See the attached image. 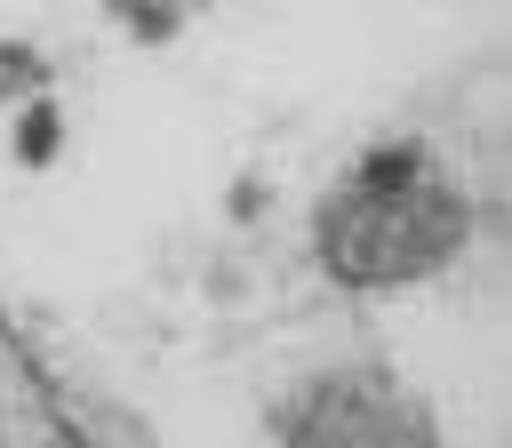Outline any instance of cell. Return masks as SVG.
<instances>
[{
  "instance_id": "7a4b0ae2",
  "label": "cell",
  "mask_w": 512,
  "mask_h": 448,
  "mask_svg": "<svg viewBox=\"0 0 512 448\" xmlns=\"http://www.w3.org/2000/svg\"><path fill=\"white\" fill-rule=\"evenodd\" d=\"M416 144H376L368 160H360V192H376V200H392V192H408L416 184Z\"/></svg>"
},
{
  "instance_id": "6da1fadb",
  "label": "cell",
  "mask_w": 512,
  "mask_h": 448,
  "mask_svg": "<svg viewBox=\"0 0 512 448\" xmlns=\"http://www.w3.org/2000/svg\"><path fill=\"white\" fill-rule=\"evenodd\" d=\"M56 152H64V112H56V96L16 104V160H24V168H48Z\"/></svg>"
},
{
  "instance_id": "277c9868",
  "label": "cell",
  "mask_w": 512,
  "mask_h": 448,
  "mask_svg": "<svg viewBox=\"0 0 512 448\" xmlns=\"http://www.w3.org/2000/svg\"><path fill=\"white\" fill-rule=\"evenodd\" d=\"M176 24H184L176 8H128V32H136V40H152V48H160V40L176 32Z\"/></svg>"
},
{
  "instance_id": "5b68a950",
  "label": "cell",
  "mask_w": 512,
  "mask_h": 448,
  "mask_svg": "<svg viewBox=\"0 0 512 448\" xmlns=\"http://www.w3.org/2000/svg\"><path fill=\"white\" fill-rule=\"evenodd\" d=\"M264 200H272V192H264L256 176H248V184H232V216H240V224H248V216H264Z\"/></svg>"
},
{
  "instance_id": "3957f363",
  "label": "cell",
  "mask_w": 512,
  "mask_h": 448,
  "mask_svg": "<svg viewBox=\"0 0 512 448\" xmlns=\"http://www.w3.org/2000/svg\"><path fill=\"white\" fill-rule=\"evenodd\" d=\"M40 88H48V56H40L32 40H0V104H8V96L32 104Z\"/></svg>"
}]
</instances>
